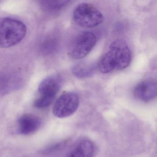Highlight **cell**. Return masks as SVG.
<instances>
[{"label": "cell", "mask_w": 157, "mask_h": 157, "mask_svg": "<svg viewBox=\"0 0 157 157\" xmlns=\"http://www.w3.org/2000/svg\"><path fill=\"white\" fill-rule=\"evenodd\" d=\"M131 59V53L127 43L123 40H116L110 44L108 51L100 58L97 68L103 74L122 71L129 66Z\"/></svg>", "instance_id": "6da1fadb"}, {"label": "cell", "mask_w": 157, "mask_h": 157, "mask_svg": "<svg viewBox=\"0 0 157 157\" xmlns=\"http://www.w3.org/2000/svg\"><path fill=\"white\" fill-rule=\"evenodd\" d=\"M26 25L11 17H0V48H6L19 43L26 34Z\"/></svg>", "instance_id": "7a4b0ae2"}, {"label": "cell", "mask_w": 157, "mask_h": 157, "mask_svg": "<svg viewBox=\"0 0 157 157\" xmlns=\"http://www.w3.org/2000/svg\"><path fill=\"white\" fill-rule=\"evenodd\" d=\"M62 79L58 75H50L41 81L38 87L39 97L34 105L37 109L49 107L53 102L61 86Z\"/></svg>", "instance_id": "3957f363"}, {"label": "cell", "mask_w": 157, "mask_h": 157, "mask_svg": "<svg viewBox=\"0 0 157 157\" xmlns=\"http://www.w3.org/2000/svg\"><path fill=\"white\" fill-rule=\"evenodd\" d=\"M73 19L79 26L93 28L102 24L104 18L102 13L93 5L82 3L75 8Z\"/></svg>", "instance_id": "277c9868"}, {"label": "cell", "mask_w": 157, "mask_h": 157, "mask_svg": "<svg viewBox=\"0 0 157 157\" xmlns=\"http://www.w3.org/2000/svg\"><path fill=\"white\" fill-rule=\"evenodd\" d=\"M97 42L95 34L89 31L79 33L74 40L68 49V53L72 59H81L87 56Z\"/></svg>", "instance_id": "5b68a950"}, {"label": "cell", "mask_w": 157, "mask_h": 157, "mask_svg": "<svg viewBox=\"0 0 157 157\" xmlns=\"http://www.w3.org/2000/svg\"><path fill=\"white\" fill-rule=\"evenodd\" d=\"M79 105L78 95L75 92H65L61 95L54 102L53 113L58 118H65L76 112Z\"/></svg>", "instance_id": "8992f818"}, {"label": "cell", "mask_w": 157, "mask_h": 157, "mask_svg": "<svg viewBox=\"0 0 157 157\" xmlns=\"http://www.w3.org/2000/svg\"><path fill=\"white\" fill-rule=\"evenodd\" d=\"M157 85L156 81L150 79L145 80L138 83L133 90L134 97L141 101L147 102L156 97Z\"/></svg>", "instance_id": "52a82bcc"}, {"label": "cell", "mask_w": 157, "mask_h": 157, "mask_svg": "<svg viewBox=\"0 0 157 157\" xmlns=\"http://www.w3.org/2000/svg\"><path fill=\"white\" fill-rule=\"evenodd\" d=\"M41 121L36 115L26 114L19 117L18 121V130L23 135H29L36 132L40 127Z\"/></svg>", "instance_id": "ba28073f"}, {"label": "cell", "mask_w": 157, "mask_h": 157, "mask_svg": "<svg viewBox=\"0 0 157 157\" xmlns=\"http://www.w3.org/2000/svg\"><path fill=\"white\" fill-rule=\"evenodd\" d=\"M94 153L93 143L88 139H84L74 145L66 157H93Z\"/></svg>", "instance_id": "9c48e42d"}, {"label": "cell", "mask_w": 157, "mask_h": 157, "mask_svg": "<svg viewBox=\"0 0 157 157\" xmlns=\"http://www.w3.org/2000/svg\"><path fill=\"white\" fill-rule=\"evenodd\" d=\"M41 9L46 12L54 13L64 8L71 0H37Z\"/></svg>", "instance_id": "30bf717a"}, {"label": "cell", "mask_w": 157, "mask_h": 157, "mask_svg": "<svg viewBox=\"0 0 157 157\" xmlns=\"http://www.w3.org/2000/svg\"><path fill=\"white\" fill-rule=\"evenodd\" d=\"M95 67L91 64L82 63L75 65L72 69L74 75L78 78L88 77L93 74Z\"/></svg>", "instance_id": "8fae6325"}]
</instances>
